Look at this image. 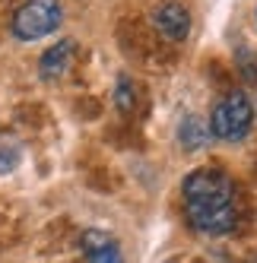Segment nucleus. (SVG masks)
<instances>
[{
    "label": "nucleus",
    "instance_id": "obj_1",
    "mask_svg": "<svg viewBox=\"0 0 257 263\" xmlns=\"http://www.w3.org/2000/svg\"><path fill=\"white\" fill-rule=\"evenodd\" d=\"M185 210L197 232L226 235L235 229L238 206H235V184L219 168H194L181 184Z\"/></svg>",
    "mask_w": 257,
    "mask_h": 263
},
{
    "label": "nucleus",
    "instance_id": "obj_2",
    "mask_svg": "<svg viewBox=\"0 0 257 263\" xmlns=\"http://www.w3.org/2000/svg\"><path fill=\"white\" fill-rule=\"evenodd\" d=\"M254 124V108L251 99L245 92H229L226 99H219L213 115H210V134L216 140H226V143H238L248 137V130Z\"/></svg>",
    "mask_w": 257,
    "mask_h": 263
},
{
    "label": "nucleus",
    "instance_id": "obj_3",
    "mask_svg": "<svg viewBox=\"0 0 257 263\" xmlns=\"http://www.w3.org/2000/svg\"><path fill=\"white\" fill-rule=\"evenodd\" d=\"M61 26V4L58 0H26L13 16V35L20 42H39L45 35H51Z\"/></svg>",
    "mask_w": 257,
    "mask_h": 263
},
{
    "label": "nucleus",
    "instance_id": "obj_4",
    "mask_svg": "<svg viewBox=\"0 0 257 263\" xmlns=\"http://www.w3.org/2000/svg\"><path fill=\"white\" fill-rule=\"evenodd\" d=\"M153 26L165 39L181 42V39H188V32H191V13L181 4H175V0H165V4H159L153 10Z\"/></svg>",
    "mask_w": 257,
    "mask_h": 263
},
{
    "label": "nucleus",
    "instance_id": "obj_5",
    "mask_svg": "<svg viewBox=\"0 0 257 263\" xmlns=\"http://www.w3.org/2000/svg\"><path fill=\"white\" fill-rule=\"evenodd\" d=\"M83 254H86V263H124L118 244L102 232H86L83 235Z\"/></svg>",
    "mask_w": 257,
    "mask_h": 263
},
{
    "label": "nucleus",
    "instance_id": "obj_6",
    "mask_svg": "<svg viewBox=\"0 0 257 263\" xmlns=\"http://www.w3.org/2000/svg\"><path fill=\"white\" fill-rule=\"evenodd\" d=\"M70 61H73V42L67 39V42H61V45H54V48H48L45 54H42V77L45 80H58V77H64V73L70 70Z\"/></svg>",
    "mask_w": 257,
    "mask_h": 263
},
{
    "label": "nucleus",
    "instance_id": "obj_7",
    "mask_svg": "<svg viewBox=\"0 0 257 263\" xmlns=\"http://www.w3.org/2000/svg\"><path fill=\"white\" fill-rule=\"evenodd\" d=\"M210 124H204L197 115H188L185 121H181V127H178V143L188 149V153H197V149H204L207 143H210Z\"/></svg>",
    "mask_w": 257,
    "mask_h": 263
},
{
    "label": "nucleus",
    "instance_id": "obj_8",
    "mask_svg": "<svg viewBox=\"0 0 257 263\" xmlns=\"http://www.w3.org/2000/svg\"><path fill=\"white\" fill-rule=\"evenodd\" d=\"M118 108L121 111H131L134 108V92H131V83H127L124 77L118 80Z\"/></svg>",
    "mask_w": 257,
    "mask_h": 263
},
{
    "label": "nucleus",
    "instance_id": "obj_9",
    "mask_svg": "<svg viewBox=\"0 0 257 263\" xmlns=\"http://www.w3.org/2000/svg\"><path fill=\"white\" fill-rule=\"evenodd\" d=\"M16 162H20V153L10 146H0V175H10V168H16Z\"/></svg>",
    "mask_w": 257,
    "mask_h": 263
}]
</instances>
